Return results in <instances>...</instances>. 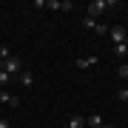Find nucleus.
Segmentation results:
<instances>
[{"label": "nucleus", "instance_id": "14", "mask_svg": "<svg viewBox=\"0 0 128 128\" xmlns=\"http://www.w3.org/2000/svg\"><path fill=\"white\" fill-rule=\"evenodd\" d=\"M9 80H12L9 74H6V71H0V88H6V86H9Z\"/></svg>", "mask_w": 128, "mask_h": 128}, {"label": "nucleus", "instance_id": "10", "mask_svg": "<svg viewBox=\"0 0 128 128\" xmlns=\"http://www.w3.org/2000/svg\"><path fill=\"white\" fill-rule=\"evenodd\" d=\"M114 54H117V57H128V46H125V43L114 46Z\"/></svg>", "mask_w": 128, "mask_h": 128}, {"label": "nucleus", "instance_id": "5", "mask_svg": "<svg viewBox=\"0 0 128 128\" xmlns=\"http://www.w3.org/2000/svg\"><path fill=\"white\" fill-rule=\"evenodd\" d=\"M0 102H6V105H12V108H17V105H20V97H14L12 91H6V88H0Z\"/></svg>", "mask_w": 128, "mask_h": 128}, {"label": "nucleus", "instance_id": "18", "mask_svg": "<svg viewBox=\"0 0 128 128\" xmlns=\"http://www.w3.org/2000/svg\"><path fill=\"white\" fill-rule=\"evenodd\" d=\"M100 128H114V125H108V122H102V125H100Z\"/></svg>", "mask_w": 128, "mask_h": 128}, {"label": "nucleus", "instance_id": "2", "mask_svg": "<svg viewBox=\"0 0 128 128\" xmlns=\"http://www.w3.org/2000/svg\"><path fill=\"white\" fill-rule=\"evenodd\" d=\"M3 71L9 74V77H20V71H23V63H20V60L12 54V57H6V60H3Z\"/></svg>", "mask_w": 128, "mask_h": 128}, {"label": "nucleus", "instance_id": "12", "mask_svg": "<svg viewBox=\"0 0 128 128\" xmlns=\"http://www.w3.org/2000/svg\"><path fill=\"white\" fill-rule=\"evenodd\" d=\"M71 9H74L71 0H60V12H71Z\"/></svg>", "mask_w": 128, "mask_h": 128}, {"label": "nucleus", "instance_id": "20", "mask_svg": "<svg viewBox=\"0 0 128 128\" xmlns=\"http://www.w3.org/2000/svg\"><path fill=\"white\" fill-rule=\"evenodd\" d=\"M125 46H128V37H125Z\"/></svg>", "mask_w": 128, "mask_h": 128}, {"label": "nucleus", "instance_id": "1", "mask_svg": "<svg viewBox=\"0 0 128 128\" xmlns=\"http://www.w3.org/2000/svg\"><path fill=\"white\" fill-rule=\"evenodd\" d=\"M114 0H94V3H88V14H86V17H91V20H97V17H100V14L105 12V9H114Z\"/></svg>", "mask_w": 128, "mask_h": 128}, {"label": "nucleus", "instance_id": "15", "mask_svg": "<svg viewBox=\"0 0 128 128\" xmlns=\"http://www.w3.org/2000/svg\"><path fill=\"white\" fill-rule=\"evenodd\" d=\"M6 57H12V51H9V46H0V60H6Z\"/></svg>", "mask_w": 128, "mask_h": 128}, {"label": "nucleus", "instance_id": "11", "mask_svg": "<svg viewBox=\"0 0 128 128\" xmlns=\"http://www.w3.org/2000/svg\"><path fill=\"white\" fill-rule=\"evenodd\" d=\"M117 77H122V80H128V63H122V66H120V68H117Z\"/></svg>", "mask_w": 128, "mask_h": 128}, {"label": "nucleus", "instance_id": "16", "mask_svg": "<svg viewBox=\"0 0 128 128\" xmlns=\"http://www.w3.org/2000/svg\"><path fill=\"white\" fill-rule=\"evenodd\" d=\"M46 9H54V12H60V0H48V3H46Z\"/></svg>", "mask_w": 128, "mask_h": 128}, {"label": "nucleus", "instance_id": "9", "mask_svg": "<svg viewBox=\"0 0 128 128\" xmlns=\"http://www.w3.org/2000/svg\"><path fill=\"white\" fill-rule=\"evenodd\" d=\"M68 128H86V117H71L68 120Z\"/></svg>", "mask_w": 128, "mask_h": 128}, {"label": "nucleus", "instance_id": "17", "mask_svg": "<svg viewBox=\"0 0 128 128\" xmlns=\"http://www.w3.org/2000/svg\"><path fill=\"white\" fill-rule=\"evenodd\" d=\"M0 128H9V122H6V120H0Z\"/></svg>", "mask_w": 128, "mask_h": 128}, {"label": "nucleus", "instance_id": "3", "mask_svg": "<svg viewBox=\"0 0 128 128\" xmlns=\"http://www.w3.org/2000/svg\"><path fill=\"white\" fill-rule=\"evenodd\" d=\"M82 28H88L94 34H108V26L100 23V20H91V17H82Z\"/></svg>", "mask_w": 128, "mask_h": 128}, {"label": "nucleus", "instance_id": "4", "mask_svg": "<svg viewBox=\"0 0 128 128\" xmlns=\"http://www.w3.org/2000/svg\"><path fill=\"white\" fill-rule=\"evenodd\" d=\"M108 37L114 40V46H120V43H125L128 28H122V26H114V28H108Z\"/></svg>", "mask_w": 128, "mask_h": 128}, {"label": "nucleus", "instance_id": "19", "mask_svg": "<svg viewBox=\"0 0 128 128\" xmlns=\"http://www.w3.org/2000/svg\"><path fill=\"white\" fill-rule=\"evenodd\" d=\"M0 71H3V60H0Z\"/></svg>", "mask_w": 128, "mask_h": 128}, {"label": "nucleus", "instance_id": "6", "mask_svg": "<svg viewBox=\"0 0 128 128\" xmlns=\"http://www.w3.org/2000/svg\"><path fill=\"white\" fill-rule=\"evenodd\" d=\"M105 122V120L100 117V114H91V117H86V128H100Z\"/></svg>", "mask_w": 128, "mask_h": 128}, {"label": "nucleus", "instance_id": "13", "mask_svg": "<svg viewBox=\"0 0 128 128\" xmlns=\"http://www.w3.org/2000/svg\"><path fill=\"white\" fill-rule=\"evenodd\" d=\"M117 100L120 102H128V88H120V91H117Z\"/></svg>", "mask_w": 128, "mask_h": 128}, {"label": "nucleus", "instance_id": "7", "mask_svg": "<svg viewBox=\"0 0 128 128\" xmlns=\"http://www.w3.org/2000/svg\"><path fill=\"white\" fill-rule=\"evenodd\" d=\"M91 66H97V57L91 54V57H80L77 60V68H91Z\"/></svg>", "mask_w": 128, "mask_h": 128}, {"label": "nucleus", "instance_id": "8", "mask_svg": "<svg viewBox=\"0 0 128 128\" xmlns=\"http://www.w3.org/2000/svg\"><path fill=\"white\" fill-rule=\"evenodd\" d=\"M17 80L23 82L26 88H32V86H34V74H32V71H20V77H17Z\"/></svg>", "mask_w": 128, "mask_h": 128}]
</instances>
